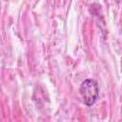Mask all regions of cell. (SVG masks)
Instances as JSON below:
<instances>
[{
    "instance_id": "obj_1",
    "label": "cell",
    "mask_w": 122,
    "mask_h": 122,
    "mask_svg": "<svg viewBox=\"0 0 122 122\" xmlns=\"http://www.w3.org/2000/svg\"><path fill=\"white\" fill-rule=\"evenodd\" d=\"M79 92L83 98V102L87 106H92L98 98L99 87L94 79H86L81 83Z\"/></svg>"
}]
</instances>
